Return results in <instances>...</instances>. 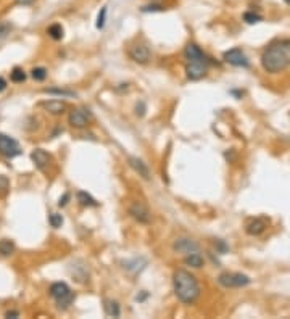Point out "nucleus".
<instances>
[{"label": "nucleus", "mask_w": 290, "mask_h": 319, "mask_svg": "<svg viewBox=\"0 0 290 319\" xmlns=\"http://www.w3.org/2000/svg\"><path fill=\"white\" fill-rule=\"evenodd\" d=\"M223 58H224L226 63H229V64H232V66H235V68H250L248 57L245 55V52L242 49H238V47L224 52Z\"/></svg>", "instance_id": "nucleus-7"}, {"label": "nucleus", "mask_w": 290, "mask_h": 319, "mask_svg": "<svg viewBox=\"0 0 290 319\" xmlns=\"http://www.w3.org/2000/svg\"><path fill=\"white\" fill-rule=\"evenodd\" d=\"M173 289L176 298L184 305H193L202 294L197 277L185 269H177L173 274Z\"/></svg>", "instance_id": "nucleus-2"}, {"label": "nucleus", "mask_w": 290, "mask_h": 319, "mask_svg": "<svg viewBox=\"0 0 290 319\" xmlns=\"http://www.w3.org/2000/svg\"><path fill=\"white\" fill-rule=\"evenodd\" d=\"M218 282L226 289H240L250 285L251 279L247 274H242V272H223V274H219Z\"/></svg>", "instance_id": "nucleus-5"}, {"label": "nucleus", "mask_w": 290, "mask_h": 319, "mask_svg": "<svg viewBox=\"0 0 290 319\" xmlns=\"http://www.w3.org/2000/svg\"><path fill=\"white\" fill-rule=\"evenodd\" d=\"M18 5H23V6H28V5H32L34 3V0H15Z\"/></svg>", "instance_id": "nucleus-32"}, {"label": "nucleus", "mask_w": 290, "mask_h": 319, "mask_svg": "<svg viewBox=\"0 0 290 319\" xmlns=\"http://www.w3.org/2000/svg\"><path fill=\"white\" fill-rule=\"evenodd\" d=\"M127 54H129V58H131L132 62L139 63V64H147L148 62H150V49L142 42L132 44L131 47H129Z\"/></svg>", "instance_id": "nucleus-9"}, {"label": "nucleus", "mask_w": 290, "mask_h": 319, "mask_svg": "<svg viewBox=\"0 0 290 319\" xmlns=\"http://www.w3.org/2000/svg\"><path fill=\"white\" fill-rule=\"evenodd\" d=\"M41 107L50 115H61L64 113V110H66V103L61 100H47V102H42Z\"/></svg>", "instance_id": "nucleus-14"}, {"label": "nucleus", "mask_w": 290, "mask_h": 319, "mask_svg": "<svg viewBox=\"0 0 290 319\" xmlns=\"http://www.w3.org/2000/svg\"><path fill=\"white\" fill-rule=\"evenodd\" d=\"M261 66L269 74L286 71L290 66V41L279 39L269 44L261 55Z\"/></svg>", "instance_id": "nucleus-1"}, {"label": "nucleus", "mask_w": 290, "mask_h": 319, "mask_svg": "<svg viewBox=\"0 0 290 319\" xmlns=\"http://www.w3.org/2000/svg\"><path fill=\"white\" fill-rule=\"evenodd\" d=\"M45 94L50 95H57V97H66V99H71V97H76V92L69 89H60V87H50V89H44Z\"/></svg>", "instance_id": "nucleus-21"}, {"label": "nucleus", "mask_w": 290, "mask_h": 319, "mask_svg": "<svg viewBox=\"0 0 290 319\" xmlns=\"http://www.w3.org/2000/svg\"><path fill=\"white\" fill-rule=\"evenodd\" d=\"M129 214H131V218H134L137 223L140 224H150L152 221V213L148 211V208L142 203V201H132L131 205L127 208Z\"/></svg>", "instance_id": "nucleus-8"}, {"label": "nucleus", "mask_w": 290, "mask_h": 319, "mask_svg": "<svg viewBox=\"0 0 290 319\" xmlns=\"http://www.w3.org/2000/svg\"><path fill=\"white\" fill-rule=\"evenodd\" d=\"M47 76H49V71L45 69L44 66L32 68V71H31V77H32L34 81H37V82L45 81V79H47Z\"/></svg>", "instance_id": "nucleus-23"}, {"label": "nucleus", "mask_w": 290, "mask_h": 319, "mask_svg": "<svg viewBox=\"0 0 290 319\" xmlns=\"http://www.w3.org/2000/svg\"><path fill=\"white\" fill-rule=\"evenodd\" d=\"M47 34L50 39H54V41H61L64 36V29L60 23H54L47 28Z\"/></svg>", "instance_id": "nucleus-19"}, {"label": "nucleus", "mask_w": 290, "mask_h": 319, "mask_svg": "<svg viewBox=\"0 0 290 319\" xmlns=\"http://www.w3.org/2000/svg\"><path fill=\"white\" fill-rule=\"evenodd\" d=\"M5 318H19V313L18 311H6Z\"/></svg>", "instance_id": "nucleus-34"}, {"label": "nucleus", "mask_w": 290, "mask_h": 319, "mask_svg": "<svg viewBox=\"0 0 290 319\" xmlns=\"http://www.w3.org/2000/svg\"><path fill=\"white\" fill-rule=\"evenodd\" d=\"M173 252L180 253V255H189V253H193V252H200V247L197 242H193L192 239L179 237V239L174 240Z\"/></svg>", "instance_id": "nucleus-11"}, {"label": "nucleus", "mask_w": 290, "mask_h": 319, "mask_svg": "<svg viewBox=\"0 0 290 319\" xmlns=\"http://www.w3.org/2000/svg\"><path fill=\"white\" fill-rule=\"evenodd\" d=\"M208 68H210V58L206 57L205 54L195 57V58H189L185 64V76L187 79L190 81H200L203 79L208 73Z\"/></svg>", "instance_id": "nucleus-4"}, {"label": "nucleus", "mask_w": 290, "mask_h": 319, "mask_svg": "<svg viewBox=\"0 0 290 319\" xmlns=\"http://www.w3.org/2000/svg\"><path fill=\"white\" fill-rule=\"evenodd\" d=\"M284 2H286L287 5H290V0H284Z\"/></svg>", "instance_id": "nucleus-35"}, {"label": "nucleus", "mask_w": 290, "mask_h": 319, "mask_svg": "<svg viewBox=\"0 0 290 319\" xmlns=\"http://www.w3.org/2000/svg\"><path fill=\"white\" fill-rule=\"evenodd\" d=\"M76 198H77V201H79V203H81L82 206H89V208L99 206V201H97L90 193L84 192V191L77 192V193H76Z\"/></svg>", "instance_id": "nucleus-17"}, {"label": "nucleus", "mask_w": 290, "mask_h": 319, "mask_svg": "<svg viewBox=\"0 0 290 319\" xmlns=\"http://www.w3.org/2000/svg\"><path fill=\"white\" fill-rule=\"evenodd\" d=\"M6 86H8V82H6V81L3 79V77H2V76H0V94H2V92H3V90L6 89Z\"/></svg>", "instance_id": "nucleus-33"}, {"label": "nucleus", "mask_w": 290, "mask_h": 319, "mask_svg": "<svg viewBox=\"0 0 290 319\" xmlns=\"http://www.w3.org/2000/svg\"><path fill=\"white\" fill-rule=\"evenodd\" d=\"M0 155L8 160L21 155V147H19L18 140L6 134H0Z\"/></svg>", "instance_id": "nucleus-6"}, {"label": "nucleus", "mask_w": 290, "mask_h": 319, "mask_svg": "<svg viewBox=\"0 0 290 319\" xmlns=\"http://www.w3.org/2000/svg\"><path fill=\"white\" fill-rule=\"evenodd\" d=\"M184 264L190 266V268H193V269H200L205 266V259L202 255H200V252H193V253H189V255H185Z\"/></svg>", "instance_id": "nucleus-15"}, {"label": "nucleus", "mask_w": 290, "mask_h": 319, "mask_svg": "<svg viewBox=\"0 0 290 319\" xmlns=\"http://www.w3.org/2000/svg\"><path fill=\"white\" fill-rule=\"evenodd\" d=\"M261 16L258 15V13L255 11H247V13H243V21L247 23V24H255V23H260L261 21Z\"/></svg>", "instance_id": "nucleus-25"}, {"label": "nucleus", "mask_w": 290, "mask_h": 319, "mask_svg": "<svg viewBox=\"0 0 290 319\" xmlns=\"http://www.w3.org/2000/svg\"><path fill=\"white\" fill-rule=\"evenodd\" d=\"M31 160L34 163V166L44 174H49V168L52 163V157L44 150V148H34L31 152Z\"/></svg>", "instance_id": "nucleus-10"}, {"label": "nucleus", "mask_w": 290, "mask_h": 319, "mask_svg": "<svg viewBox=\"0 0 290 319\" xmlns=\"http://www.w3.org/2000/svg\"><path fill=\"white\" fill-rule=\"evenodd\" d=\"M163 10H165V6L160 3H148L140 8L142 13H155V11H163Z\"/></svg>", "instance_id": "nucleus-28"}, {"label": "nucleus", "mask_w": 290, "mask_h": 319, "mask_svg": "<svg viewBox=\"0 0 290 319\" xmlns=\"http://www.w3.org/2000/svg\"><path fill=\"white\" fill-rule=\"evenodd\" d=\"M26 77H28V74H26V71H24L23 68H19V66H15V68L11 69V73H10V81L15 82V84L24 82Z\"/></svg>", "instance_id": "nucleus-22"}, {"label": "nucleus", "mask_w": 290, "mask_h": 319, "mask_svg": "<svg viewBox=\"0 0 290 319\" xmlns=\"http://www.w3.org/2000/svg\"><path fill=\"white\" fill-rule=\"evenodd\" d=\"M49 224L52 227H55V229H58V227H61V224H63V216L58 213H52L49 216Z\"/></svg>", "instance_id": "nucleus-26"}, {"label": "nucleus", "mask_w": 290, "mask_h": 319, "mask_svg": "<svg viewBox=\"0 0 290 319\" xmlns=\"http://www.w3.org/2000/svg\"><path fill=\"white\" fill-rule=\"evenodd\" d=\"M11 29H13V26L8 21H0V39L8 36Z\"/></svg>", "instance_id": "nucleus-29"}, {"label": "nucleus", "mask_w": 290, "mask_h": 319, "mask_svg": "<svg viewBox=\"0 0 290 319\" xmlns=\"http://www.w3.org/2000/svg\"><path fill=\"white\" fill-rule=\"evenodd\" d=\"M264 229H266V221L264 219H253L245 227L248 236H260V234L264 232Z\"/></svg>", "instance_id": "nucleus-16"}, {"label": "nucleus", "mask_w": 290, "mask_h": 319, "mask_svg": "<svg viewBox=\"0 0 290 319\" xmlns=\"http://www.w3.org/2000/svg\"><path fill=\"white\" fill-rule=\"evenodd\" d=\"M105 313L108 316H112V318H119L121 315V308H119V305L118 302H115V300H105Z\"/></svg>", "instance_id": "nucleus-20"}, {"label": "nucleus", "mask_w": 290, "mask_h": 319, "mask_svg": "<svg viewBox=\"0 0 290 319\" xmlns=\"http://www.w3.org/2000/svg\"><path fill=\"white\" fill-rule=\"evenodd\" d=\"M68 123L76 129H82L89 125V115L81 108H74L68 115Z\"/></svg>", "instance_id": "nucleus-13"}, {"label": "nucleus", "mask_w": 290, "mask_h": 319, "mask_svg": "<svg viewBox=\"0 0 290 319\" xmlns=\"http://www.w3.org/2000/svg\"><path fill=\"white\" fill-rule=\"evenodd\" d=\"M49 294L55 300L57 307L60 310L69 308L74 302V292L69 289V285L66 282H54L50 285Z\"/></svg>", "instance_id": "nucleus-3"}, {"label": "nucleus", "mask_w": 290, "mask_h": 319, "mask_svg": "<svg viewBox=\"0 0 290 319\" xmlns=\"http://www.w3.org/2000/svg\"><path fill=\"white\" fill-rule=\"evenodd\" d=\"M215 245H216V249H218L219 252H221V253H226V252H228V245H226V244L223 242V240H219V239H218L216 242H215Z\"/></svg>", "instance_id": "nucleus-30"}, {"label": "nucleus", "mask_w": 290, "mask_h": 319, "mask_svg": "<svg viewBox=\"0 0 290 319\" xmlns=\"http://www.w3.org/2000/svg\"><path fill=\"white\" fill-rule=\"evenodd\" d=\"M16 250V245L10 239H2L0 240V256H10Z\"/></svg>", "instance_id": "nucleus-18"}, {"label": "nucleus", "mask_w": 290, "mask_h": 319, "mask_svg": "<svg viewBox=\"0 0 290 319\" xmlns=\"http://www.w3.org/2000/svg\"><path fill=\"white\" fill-rule=\"evenodd\" d=\"M10 191V181L6 176H2L0 174V197H3V195H6Z\"/></svg>", "instance_id": "nucleus-27"}, {"label": "nucleus", "mask_w": 290, "mask_h": 319, "mask_svg": "<svg viewBox=\"0 0 290 319\" xmlns=\"http://www.w3.org/2000/svg\"><path fill=\"white\" fill-rule=\"evenodd\" d=\"M127 165H129V168H131L135 174H139L142 179H145V181H150L152 179L150 168H148L147 163L144 160H140L139 157H127Z\"/></svg>", "instance_id": "nucleus-12"}, {"label": "nucleus", "mask_w": 290, "mask_h": 319, "mask_svg": "<svg viewBox=\"0 0 290 319\" xmlns=\"http://www.w3.org/2000/svg\"><path fill=\"white\" fill-rule=\"evenodd\" d=\"M68 200H69V193H64L63 197L58 201V206H66L68 205Z\"/></svg>", "instance_id": "nucleus-31"}, {"label": "nucleus", "mask_w": 290, "mask_h": 319, "mask_svg": "<svg viewBox=\"0 0 290 319\" xmlns=\"http://www.w3.org/2000/svg\"><path fill=\"white\" fill-rule=\"evenodd\" d=\"M107 11H108V6H102L99 15H97V21H95V28L97 29H103L105 28V23H107Z\"/></svg>", "instance_id": "nucleus-24"}]
</instances>
